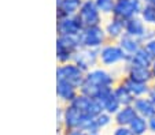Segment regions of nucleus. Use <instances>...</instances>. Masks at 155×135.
Listing matches in <instances>:
<instances>
[{"label":"nucleus","mask_w":155,"mask_h":135,"mask_svg":"<svg viewBox=\"0 0 155 135\" xmlns=\"http://www.w3.org/2000/svg\"><path fill=\"white\" fill-rule=\"evenodd\" d=\"M84 0H56V17H73L80 11Z\"/></svg>","instance_id":"nucleus-14"},{"label":"nucleus","mask_w":155,"mask_h":135,"mask_svg":"<svg viewBox=\"0 0 155 135\" xmlns=\"http://www.w3.org/2000/svg\"><path fill=\"white\" fill-rule=\"evenodd\" d=\"M78 93H80L78 87H76L74 85L66 82V81L56 79V96H58L61 103L70 104L77 97Z\"/></svg>","instance_id":"nucleus-12"},{"label":"nucleus","mask_w":155,"mask_h":135,"mask_svg":"<svg viewBox=\"0 0 155 135\" xmlns=\"http://www.w3.org/2000/svg\"><path fill=\"white\" fill-rule=\"evenodd\" d=\"M122 85L130 91V94L133 97H137V98L141 97V96H143L144 93H147V90H148L147 83L135 81V79H132V78H129V76H126L125 79L122 81Z\"/></svg>","instance_id":"nucleus-17"},{"label":"nucleus","mask_w":155,"mask_h":135,"mask_svg":"<svg viewBox=\"0 0 155 135\" xmlns=\"http://www.w3.org/2000/svg\"><path fill=\"white\" fill-rule=\"evenodd\" d=\"M139 17L144 21V23H150V25H155V6L148 3H144L141 12Z\"/></svg>","instance_id":"nucleus-20"},{"label":"nucleus","mask_w":155,"mask_h":135,"mask_svg":"<svg viewBox=\"0 0 155 135\" xmlns=\"http://www.w3.org/2000/svg\"><path fill=\"white\" fill-rule=\"evenodd\" d=\"M130 124H132V128H133V132H137V134H140L146 128V124H144V121L140 118H135L130 121Z\"/></svg>","instance_id":"nucleus-22"},{"label":"nucleus","mask_w":155,"mask_h":135,"mask_svg":"<svg viewBox=\"0 0 155 135\" xmlns=\"http://www.w3.org/2000/svg\"><path fill=\"white\" fill-rule=\"evenodd\" d=\"M115 2L117 0H95V4L102 15H113L115 8Z\"/></svg>","instance_id":"nucleus-19"},{"label":"nucleus","mask_w":155,"mask_h":135,"mask_svg":"<svg viewBox=\"0 0 155 135\" xmlns=\"http://www.w3.org/2000/svg\"><path fill=\"white\" fill-rule=\"evenodd\" d=\"M84 26L78 17H56V33L58 35H78Z\"/></svg>","instance_id":"nucleus-9"},{"label":"nucleus","mask_w":155,"mask_h":135,"mask_svg":"<svg viewBox=\"0 0 155 135\" xmlns=\"http://www.w3.org/2000/svg\"><path fill=\"white\" fill-rule=\"evenodd\" d=\"M143 42L139 40V38H136V37H132V35H129V34H124L122 37L118 40V45H120L121 48L124 49V52L126 53L128 56H130V55H133V53L136 52V51H139L141 47H143Z\"/></svg>","instance_id":"nucleus-16"},{"label":"nucleus","mask_w":155,"mask_h":135,"mask_svg":"<svg viewBox=\"0 0 155 135\" xmlns=\"http://www.w3.org/2000/svg\"><path fill=\"white\" fill-rule=\"evenodd\" d=\"M113 83H114L113 74L106 71L104 68L95 67L85 72V78L81 87H80V93L95 98L102 89L111 87Z\"/></svg>","instance_id":"nucleus-1"},{"label":"nucleus","mask_w":155,"mask_h":135,"mask_svg":"<svg viewBox=\"0 0 155 135\" xmlns=\"http://www.w3.org/2000/svg\"><path fill=\"white\" fill-rule=\"evenodd\" d=\"M85 78V71L81 70L74 62L63 63L56 67V79L59 81H66V82L74 85L76 87H81L82 82Z\"/></svg>","instance_id":"nucleus-4"},{"label":"nucleus","mask_w":155,"mask_h":135,"mask_svg":"<svg viewBox=\"0 0 155 135\" xmlns=\"http://www.w3.org/2000/svg\"><path fill=\"white\" fill-rule=\"evenodd\" d=\"M81 42H80L78 35H58L56 38V60L59 64L73 62L74 55L80 49Z\"/></svg>","instance_id":"nucleus-2"},{"label":"nucleus","mask_w":155,"mask_h":135,"mask_svg":"<svg viewBox=\"0 0 155 135\" xmlns=\"http://www.w3.org/2000/svg\"><path fill=\"white\" fill-rule=\"evenodd\" d=\"M128 66V75L129 78L139 82H144L147 83L150 79L152 78V71L151 67H143V66H132V64H126Z\"/></svg>","instance_id":"nucleus-15"},{"label":"nucleus","mask_w":155,"mask_h":135,"mask_svg":"<svg viewBox=\"0 0 155 135\" xmlns=\"http://www.w3.org/2000/svg\"><path fill=\"white\" fill-rule=\"evenodd\" d=\"M66 135H85L82 130H69Z\"/></svg>","instance_id":"nucleus-23"},{"label":"nucleus","mask_w":155,"mask_h":135,"mask_svg":"<svg viewBox=\"0 0 155 135\" xmlns=\"http://www.w3.org/2000/svg\"><path fill=\"white\" fill-rule=\"evenodd\" d=\"M128 55L118 44H104L99 49V63L104 67H113L120 63H126Z\"/></svg>","instance_id":"nucleus-5"},{"label":"nucleus","mask_w":155,"mask_h":135,"mask_svg":"<svg viewBox=\"0 0 155 135\" xmlns=\"http://www.w3.org/2000/svg\"><path fill=\"white\" fill-rule=\"evenodd\" d=\"M114 90V96H115V98H117L118 101H120V104L121 105H129V104L132 103V101L135 100V97L130 94V91L128 90V89L125 87V86L121 83L120 86H117V87H114L113 89Z\"/></svg>","instance_id":"nucleus-18"},{"label":"nucleus","mask_w":155,"mask_h":135,"mask_svg":"<svg viewBox=\"0 0 155 135\" xmlns=\"http://www.w3.org/2000/svg\"><path fill=\"white\" fill-rule=\"evenodd\" d=\"M136 118V112L133 108L130 106H125L124 109L117 112V120L120 121L121 124L122 123H130L133 119Z\"/></svg>","instance_id":"nucleus-21"},{"label":"nucleus","mask_w":155,"mask_h":135,"mask_svg":"<svg viewBox=\"0 0 155 135\" xmlns=\"http://www.w3.org/2000/svg\"><path fill=\"white\" fill-rule=\"evenodd\" d=\"M73 62L85 72L99 64V49H91V48H80L74 55Z\"/></svg>","instance_id":"nucleus-8"},{"label":"nucleus","mask_w":155,"mask_h":135,"mask_svg":"<svg viewBox=\"0 0 155 135\" xmlns=\"http://www.w3.org/2000/svg\"><path fill=\"white\" fill-rule=\"evenodd\" d=\"M125 33L132 37H136L139 38L141 42L147 41V27L144 21L141 19L140 17H135V18H130L128 21L125 22Z\"/></svg>","instance_id":"nucleus-11"},{"label":"nucleus","mask_w":155,"mask_h":135,"mask_svg":"<svg viewBox=\"0 0 155 135\" xmlns=\"http://www.w3.org/2000/svg\"><path fill=\"white\" fill-rule=\"evenodd\" d=\"M106 40H107V35L102 25L84 27L82 32L80 33V42H81V47L84 48L100 49L106 44Z\"/></svg>","instance_id":"nucleus-3"},{"label":"nucleus","mask_w":155,"mask_h":135,"mask_svg":"<svg viewBox=\"0 0 155 135\" xmlns=\"http://www.w3.org/2000/svg\"><path fill=\"white\" fill-rule=\"evenodd\" d=\"M84 115L80 109L73 106L71 104H68L66 108H63V119H62V124L64 128L68 130H80V124L82 121Z\"/></svg>","instance_id":"nucleus-10"},{"label":"nucleus","mask_w":155,"mask_h":135,"mask_svg":"<svg viewBox=\"0 0 155 135\" xmlns=\"http://www.w3.org/2000/svg\"><path fill=\"white\" fill-rule=\"evenodd\" d=\"M77 17L84 27L102 25V14L97 10L95 0H84Z\"/></svg>","instance_id":"nucleus-6"},{"label":"nucleus","mask_w":155,"mask_h":135,"mask_svg":"<svg viewBox=\"0 0 155 135\" xmlns=\"http://www.w3.org/2000/svg\"><path fill=\"white\" fill-rule=\"evenodd\" d=\"M144 0H117L114 8V17L128 21L130 18L139 17L143 8Z\"/></svg>","instance_id":"nucleus-7"},{"label":"nucleus","mask_w":155,"mask_h":135,"mask_svg":"<svg viewBox=\"0 0 155 135\" xmlns=\"http://www.w3.org/2000/svg\"><path fill=\"white\" fill-rule=\"evenodd\" d=\"M115 135H130V131L126 128H120L117 132H115Z\"/></svg>","instance_id":"nucleus-24"},{"label":"nucleus","mask_w":155,"mask_h":135,"mask_svg":"<svg viewBox=\"0 0 155 135\" xmlns=\"http://www.w3.org/2000/svg\"><path fill=\"white\" fill-rule=\"evenodd\" d=\"M125 22L126 21L113 15V18L103 27L107 38H110V40H120L125 34Z\"/></svg>","instance_id":"nucleus-13"}]
</instances>
